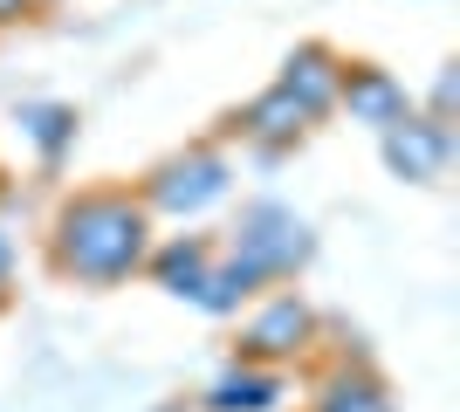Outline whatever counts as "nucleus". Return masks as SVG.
I'll use <instances>...</instances> for the list:
<instances>
[{"instance_id":"1","label":"nucleus","mask_w":460,"mask_h":412,"mask_svg":"<svg viewBox=\"0 0 460 412\" xmlns=\"http://www.w3.org/2000/svg\"><path fill=\"white\" fill-rule=\"evenodd\" d=\"M56 261L83 282H124L145 261V206L124 193H83L56 227Z\"/></svg>"},{"instance_id":"2","label":"nucleus","mask_w":460,"mask_h":412,"mask_svg":"<svg viewBox=\"0 0 460 412\" xmlns=\"http://www.w3.org/2000/svg\"><path fill=\"white\" fill-rule=\"evenodd\" d=\"M234 255L254 261L261 275H288L296 261L309 255V234H303V220L288 214V206L261 199V206H248V214H241V227H234Z\"/></svg>"},{"instance_id":"3","label":"nucleus","mask_w":460,"mask_h":412,"mask_svg":"<svg viewBox=\"0 0 460 412\" xmlns=\"http://www.w3.org/2000/svg\"><path fill=\"white\" fill-rule=\"evenodd\" d=\"M227 193V158L220 152H186L172 158V165H158L152 172V206H165V214H199V206H213V199Z\"/></svg>"},{"instance_id":"4","label":"nucleus","mask_w":460,"mask_h":412,"mask_svg":"<svg viewBox=\"0 0 460 412\" xmlns=\"http://www.w3.org/2000/svg\"><path fill=\"white\" fill-rule=\"evenodd\" d=\"M337 103L350 110V124H371V131H392V124L412 118V97H405L399 76H385L371 62H350L344 83H337Z\"/></svg>"},{"instance_id":"5","label":"nucleus","mask_w":460,"mask_h":412,"mask_svg":"<svg viewBox=\"0 0 460 412\" xmlns=\"http://www.w3.org/2000/svg\"><path fill=\"white\" fill-rule=\"evenodd\" d=\"M447 158H454V131L433 124V118H405V124L385 131V165L399 179H440Z\"/></svg>"},{"instance_id":"6","label":"nucleus","mask_w":460,"mask_h":412,"mask_svg":"<svg viewBox=\"0 0 460 412\" xmlns=\"http://www.w3.org/2000/svg\"><path fill=\"white\" fill-rule=\"evenodd\" d=\"M337 83H344V62L330 56L323 41H303V48L282 62V90L303 103L309 118H323L330 103H337Z\"/></svg>"},{"instance_id":"7","label":"nucleus","mask_w":460,"mask_h":412,"mask_svg":"<svg viewBox=\"0 0 460 412\" xmlns=\"http://www.w3.org/2000/svg\"><path fill=\"white\" fill-rule=\"evenodd\" d=\"M303 344H309V310L296 295H275L269 310L254 316V330H248L254 357H288V351H303Z\"/></svg>"},{"instance_id":"8","label":"nucleus","mask_w":460,"mask_h":412,"mask_svg":"<svg viewBox=\"0 0 460 412\" xmlns=\"http://www.w3.org/2000/svg\"><path fill=\"white\" fill-rule=\"evenodd\" d=\"M303 124H309V110H303L296 97H288L282 83H275L269 97H254V103H248L241 131H248V137H261V145H282V137H303Z\"/></svg>"},{"instance_id":"9","label":"nucleus","mask_w":460,"mask_h":412,"mask_svg":"<svg viewBox=\"0 0 460 412\" xmlns=\"http://www.w3.org/2000/svg\"><path fill=\"white\" fill-rule=\"evenodd\" d=\"M152 268H158V282H165L172 295H199V282H207V268H213V248L199 234H186V241H172Z\"/></svg>"},{"instance_id":"10","label":"nucleus","mask_w":460,"mask_h":412,"mask_svg":"<svg viewBox=\"0 0 460 412\" xmlns=\"http://www.w3.org/2000/svg\"><path fill=\"white\" fill-rule=\"evenodd\" d=\"M275 399H282V385L269 372H227L207 392V412H269Z\"/></svg>"},{"instance_id":"11","label":"nucleus","mask_w":460,"mask_h":412,"mask_svg":"<svg viewBox=\"0 0 460 412\" xmlns=\"http://www.w3.org/2000/svg\"><path fill=\"white\" fill-rule=\"evenodd\" d=\"M21 124H28V137H35V145H41L49 158H56L62 145L76 137V110H62V103H41V110H28Z\"/></svg>"},{"instance_id":"12","label":"nucleus","mask_w":460,"mask_h":412,"mask_svg":"<svg viewBox=\"0 0 460 412\" xmlns=\"http://www.w3.org/2000/svg\"><path fill=\"white\" fill-rule=\"evenodd\" d=\"M323 412H392V399L378 392V385H365V378H337L323 399Z\"/></svg>"},{"instance_id":"13","label":"nucleus","mask_w":460,"mask_h":412,"mask_svg":"<svg viewBox=\"0 0 460 412\" xmlns=\"http://www.w3.org/2000/svg\"><path fill=\"white\" fill-rule=\"evenodd\" d=\"M7 268H14V241L0 234V282H7Z\"/></svg>"},{"instance_id":"14","label":"nucleus","mask_w":460,"mask_h":412,"mask_svg":"<svg viewBox=\"0 0 460 412\" xmlns=\"http://www.w3.org/2000/svg\"><path fill=\"white\" fill-rule=\"evenodd\" d=\"M28 14V0H0V21H21Z\"/></svg>"}]
</instances>
